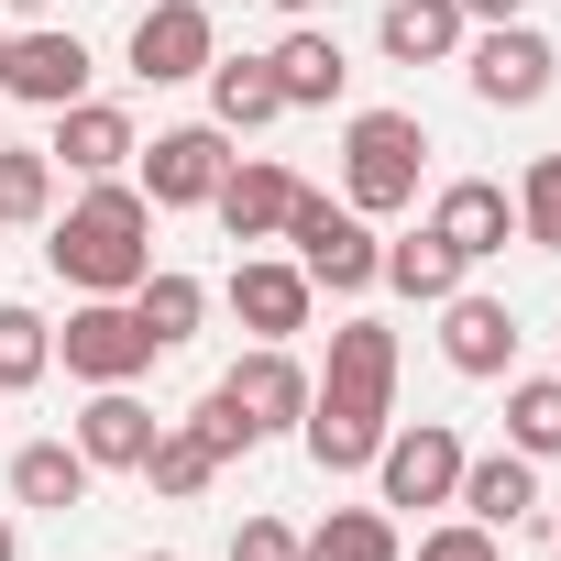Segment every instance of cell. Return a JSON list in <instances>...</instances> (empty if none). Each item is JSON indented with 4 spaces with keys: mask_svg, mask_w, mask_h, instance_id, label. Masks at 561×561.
<instances>
[{
    "mask_svg": "<svg viewBox=\"0 0 561 561\" xmlns=\"http://www.w3.org/2000/svg\"><path fill=\"white\" fill-rule=\"evenodd\" d=\"M220 298H231V320H242L253 342H298V331H309V298H320V287L298 275V253H242Z\"/></svg>",
    "mask_w": 561,
    "mask_h": 561,
    "instance_id": "obj_10",
    "label": "cell"
},
{
    "mask_svg": "<svg viewBox=\"0 0 561 561\" xmlns=\"http://www.w3.org/2000/svg\"><path fill=\"white\" fill-rule=\"evenodd\" d=\"M440 364L473 375V386H484V375H517V309L451 287V298H440Z\"/></svg>",
    "mask_w": 561,
    "mask_h": 561,
    "instance_id": "obj_11",
    "label": "cell"
},
{
    "mask_svg": "<svg viewBox=\"0 0 561 561\" xmlns=\"http://www.w3.org/2000/svg\"><path fill=\"white\" fill-rule=\"evenodd\" d=\"M517 242L528 253H561V154H539L517 176Z\"/></svg>",
    "mask_w": 561,
    "mask_h": 561,
    "instance_id": "obj_32",
    "label": "cell"
},
{
    "mask_svg": "<svg viewBox=\"0 0 561 561\" xmlns=\"http://www.w3.org/2000/svg\"><path fill=\"white\" fill-rule=\"evenodd\" d=\"M275 242H298V275H309V287H331V298H364L375 264H386L375 220H364L353 198H320V187H298V209H287V231H275Z\"/></svg>",
    "mask_w": 561,
    "mask_h": 561,
    "instance_id": "obj_3",
    "label": "cell"
},
{
    "mask_svg": "<svg viewBox=\"0 0 561 561\" xmlns=\"http://www.w3.org/2000/svg\"><path fill=\"white\" fill-rule=\"evenodd\" d=\"M320 397L397 419V331H386V320H342V331H331V375H320Z\"/></svg>",
    "mask_w": 561,
    "mask_h": 561,
    "instance_id": "obj_12",
    "label": "cell"
},
{
    "mask_svg": "<svg viewBox=\"0 0 561 561\" xmlns=\"http://www.w3.org/2000/svg\"><path fill=\"white\" fill-rule=\"evenodd\" d=\"M45 154H67V176H122V165L144 154V133H133V111H111V100H67Z\"/></svg>",
    "mask_w": 561,
    "mask_h": 561,
    "instance_id": "obj_17",
    "label": "cell"
},
{
    "mask_svg": "<svg viewBox=\"0 0 561 561\" xmlns=\"http://www.w3.org/2000/svg\"><path fill=\"white\" fill-rule=\"evenodd\" d=\"M144 484H154L165 506H187V495H209V484H220V462H209V451L165 419V430H154V451H144Z\"/></svg>",
    "mask_w": 561,
    "mask_h": 561,
    "instance_id": "obj_29",
    "label": "cell"
},
{
    "mask_svg": "<svg viewBox=\"0 0 561 561\" xmlns=\"http://www.w3.org/2000/svg\"><path fill=\"white\" fill-rule=\"evenodd\" d=\"M451 506H462L473 528H517V517L539 506V462H528V451H484V462H462Z\"/></svg>",
    "mask_w": 561,
    "mask_h": 561,
    "instance_id": "obj_19",
    "label": "cell"
},
{
    "mask_svg": "<svg viewBox=\"0 0 561 561\" xmlns=\"http://www.w3.org/2000/svg\"><path fill=\"white\" fill-rule=\"evenodd\" d=\"M209 209H220L231 242H275V231H287V209H298V176L275 165V154H231V176H220Z\"/></svg>",
    "mask_w": 561,
    "mask_h": 561,
    "instance_id": "obj_16",
    "label": "cell"
},
{
    "mask_svg": "<svg viewBox=\"0 0 561 561\" xmlns=\"http://www.w3.org/2000/svg\"><path fill=\"white\" fill-rule=\"evenodd\" d=\"M264 67H275V89H287V111H331V100H342V78H353V67H342V45H331L320 23H287Z\"/></svg>",
    "mask_w": 561,
    "mask_h": 561,
    "instance_id": "obj_21",
    "label": "cell"
},
{
    "mask_svg": "<svg viewBox=\"0 0 561 561\" xmlns=\"http://www.w3.org/2000/svg\"><path fill=\"white\" fill-rule=\"evenodd\" d=\"M462 23H528V0H462Z\"/></svg>",
    "mask_w": 561,
    "mask_h": 561,
    "instance_id": "obj_35",
    "label": "cell"
},
{
    "mask_svg": "<svg viewBox=\"0 0 561 561\" xmlns=\"http://www.w3.org/2000/svg\"><path fill=\"white\" fill-rule=\"evenodd\" d=\"M462 78H473V100L484 111H539L550 100V78H561V45L550 34H528V23H484V34H462Z\"/></svg>",
    "mask_w": 561,
    "mask_h": 561,
    "instance_id": "obj_4",
    "label": "cell"
},
{
    "mask_svg": "<svg viewBox=\"0 0 561 561\" xmlns=\"http://www.w3.org/2000/svg\"><path fill=\"white\" fill-rule=\"evenodd\" d=\"M220 386H231V408H242V419H253L264 440L309 419V375H298V353H287V342H253V353H242V364H231Z\"/></svg>",
    "mask_w": 561,
    "mask_h": 561,
    "instance_id": "obj_15",
    "label": "cell"
},
{
    "mask_svg": "<svg viewBox=\"0 0 561 561\" xmlns=\"http://www.w3.org/2000/svg\"><path fill=\"white\" fill-rule=\"evenodd\" d=\"M209 122L220 133H264V122H287V89H275L264 56H209Z\"/></svg>",
    "mask_w": 561,
    "mask_h": 561,
    "instance_id": "obj_22",
    "label": "cell"
},
{
    "mask_svg": "<svg viewBox=\"0 0 561 561\" xmlns=\"http://www.w3.org/2000/svg\"><path fill=\"white\" fill-rule=\"evenodd\" d=\"M45 209H56V154L0 144V231H12V220H45Z\"/></svg>",
    "mask_w": 561,
    "mask_h": 561,
    "instance_id": "obj_30",
    "label": "cell"
},
{
    "mask_svg": "<svg viewBox=\"0 0 561 561\" xmlns=\"http://www.w3.org/2000/svg\"><path fill=\"white\" fill-rule=\"evenodd\" d=\"M462 0H386V23H375V45H386V67H440V56H462Z\"/></svg>",
    "mask_w": 561,
    "mask_h": 561,
    "instance_id": "obj_20",
    "label": "cell"
},
{
    "mask_svg": "<svg viewBox=\"0 0 561 561\" xmlns=\"http://www.w3.org/2000/svg\"><path fill=\"white\" fill-rule=\"evenodd\" d=\"M133 165H144V198H154V209H209L220 176H231V133H220V122H176V133H154Z\"/></svg>",
    "mask_w": 561,
    "mask_h": 561,
    "instance_id": "obj_6",
    "label": "cell"
},
{
    "mask_svg": "<svg viewBox=\"0 0 561 561\" xmlns=\"http://www.w3.org/2000/svg\"><path fill=\"white\" fill-rule=\"evenodd\" d=\"M419 165H430L419 111H353V122H342V198H353L364 220L408 209V198H419Z\"/></svg>",
    "mask_w": 561,
    "mask_h": 561,
    "instance_id": "obj_2",
    "label": "cell"
},
{
    "mask_svg": "<svg viewBox=\"0 0 561 561\" xmlns=\"http://www.w3.org/2000/svg\"><path fill=\"white\" fill-rule=\"evenodd\" d=\"M0 12H45V0H0Z\"/></svg>",
    "mask_w": 561,
    "mask_h": 561,
    "instance_id": "obj_38",
    "label": "cell"
},
{
    "mask_svg": "<svg viewBox=\"0 0 561 561\" xmlns=\"http://www.w3.org/2000/svg\"><path fill=\"white\" fill-rule=\"evenodd\" d=\"M209 56H220L209 0H154V12H133V78L144 89H187V78H209Z\"/></svg>",
    "mask_w": 561,
    "mask_h": 561,
    "instance_id": "obj_8",
    "label": "cell"
},
{
    "mask_svg": "<svg viewBox=\"0 0 561 561\" xmlns=\"http://www.w3.org/2000/svg\"><path fill=\"white\" fill-rule=\"evenodd\" d=\"M0 561H23V528H12V517H0Z\"/></svg>",
    "mask_w": 561,
    "mask_h": 561,
    "instance_id": "obj_37",
    "label": "cell"
},
{
    "mask_svg": "<svg viewBox=\"0 0 561 561\" xmlns=\"http://www.w3.org/2000/svg\"><path fill=\"white\" fill-rule=\"evenodd\" d=\"M298 561H408V550H397V517H386V506H331V517L298 539Z\"/></svg>",
    "mask_w": 561,
    "mask_h": 561,
    "instance_id": "obj_26",
    "label": "cell"
},
{
    "mask_svg": "<svg viewBox=\"0 0 561 561\" xmlns=\"http://www.w3.org/2000/svg\"><path fill=\"white\" fill-rule=\"evenodd\" d=\"M45 264L67 275L78 298H133L154 275V198L133 176H89V198L45 231Z\"/></svg>",
    "mask_w": 561,
    "mask_h": 561,
    "instance_id": "obj_1",
    "label": "cell"
},
{
    "mask_svg": "<svg viewBox=\"0 0 561 561\" xmlns=\"http://www.w3.org/2000/svg\"><path fill=\"white\" fill-rule=\"evenodd\" d=\"M462 430L451 419H419V430H386V451H375V495L386 506H451V484H462Z\"/></svg>",
    "mask_w": 561,
    "mask_h": 561,
    "instance_id": "obj_7",
    "label": "cell"
},
{
    "mask_svg": "<svg viewBox=\"0 0 561 561\" xmlns=\"http://www.w3.org/2000/svg\"><path fill=\"white\" fill-rule=\"evenodd\" d=\"M176 430H187V440H198V451H209V462H242V451H253V440H264V430H253V419H242V408H231V386H209V397H198V408H187V419H176Z\"/></svg>",
    "mask_w": 561,
    "mask_h": 561,
    "instance_id": "obj_31",
    "label": "cell"
},
{
    "mask_svg": "<svg viewBox=\"0 0 561 561\" xmlns=\"http://www.w3.org/2000/svg\"><path fill=\"white\" fill-rule=\"evenodd\" d=\"M506 451H528V462L561 451V375H517L506 386Z\"/></svg>",
    "mask_w": 561,
    "mask_h": 561,
    "instance_id": "obj_28",
    "label": "cell"
},
{
    "mask_svg": "<svg viewBox=\"0 0 561 561\" xmlns=\"http://www.w3.org/2000/svg\"><path fill=\"white\" fill-rule=\"evenodd\" d=\"M386 430H397V419H375V408H342V397H320V386H309V419H298V440H309V462H320V473H375Z\"/></svg>",
    "mask_w": 561,
    "mask_h": 561,
    "instance_id": "obj_18",
    "label": "cell"
},
{
    "mask_svg": "<svg viewBox=\"0 0 561 561\" xmlns=\"http://www.w3.org/2000/svg\"><path fill=\"white\" fill-rule=\"evenodd\" d=\"M231 561H298V528L287 517H242L231 528Z\"/></svg>",
    "mask_w": 561,
    "mask_h": 561,
    "instance_id": "obj_33",
    "label": "cell"
},
{
    "mask_svg": "<svg viewBox=\"0 0 561 561\" xmlns=\"http://www.w3.org/2000/svg\"><path fill=\"white\" fill-rule=\"evenodd\" d=\"M264 12H287V23H309V12H320V0H264Z\"/></svg>",
    "mask_w": 561,
    "mask_h": 561,
    "instance_id": "obj_36",
    "label": "cell"
},
{
    "mask_svg": "<svg viewBox=\"0 0 561 561\" xmlns=\"http://www.w3.org/2000/svg\"><path fill=\"white\" fill-rule=\"evenodd\" d=\"M0 100H23V111H67V100H89V45H78L67 23L12 34V45H0Z\"/></svg>",
    "mask_w": 561,
    "mask_h": 561,
    "instance_id": "obj_9",
    "label": "cell"
},
{
    "mask_svg": "<svg viewBox=\"0 0 561 561\" xmlns=\"http://www.w3.org/2000/svg\"><path fill=\"white\" fill-rule=\"evenodd\" d=\"M78 495H89V451H78V440H23V451H12V506L67 517Z\"/></svg>",
    "mask_w": 561,
    "mask_h": 561,
    "instance_id": "obj_24",
    "label": "cell"
},
{
    "mask_svg": "<svg viewBox=\"0 0 561 561\" xmlns=\"http://www.w3.org/2000/svg\"><path fill=\"white\" fill-rule=\"evenodd\" d=\"M133 320L154 331V353H176V342H198V320H209V287H198V275H176V264H154L144 287H133Z\"/></svg>",
    "mask_w": 561,
    "mask_h": 561,
    "instance_id": "obj_25",
    "label": "cell"
},
{
    "mask_svg": "<svg viewBox=\"0 0 561 561\" xmlns=\"http://www.w3.org/2000/svg\"><path fill=\"white\" fill-rule=\"evenodd\" d=\"M462 275H473V264H462V253H451V242H440V231L419 220L408 242H386V264H375V287H397V298H419V309H440V298L462 287Z\"/></svg>",
    "mask_w": 561,
    "mask_h": 561,
    "instance_id": "obj_23",
    "label": "cell"
},
{
    "mask_svg": "<svg viewBox=\"0 0 561 561\" xmlns=\"http://www.w3.org/2000/svg\"><path fill=\"white\" fill-rule=\"evenodd\" d=\"M430 231H440L462 264H484V253H506V242H517V198H506L495 176H451V187L430 198Z\"/></svg>",
    "mask_w": 561,
    "mask_h": 561,
    "instance_id": "obj_13",
    "label": "cell"
},
{
    "mask_svg": "<svg viewBox=\"0 0 561 561\" xmlns=\"http://www.w3.org/2000/svg\"><path fill=\"white\" fill-rule=\"evenodd\" d=\"M0 45H12V23H0Z\"/></svg>",
    "mask_w": 561,
    "mask_h": 561,
    "instance_id": "obj_40",
    "label": "cell"
},
{
    "mask_svg": "<svg viewBox=\"0 0 561 561\" xmlns=\"http://www.w3.org/2000/svg\"><path fill=\"white\" fill-rule=\"evenodd\" d=\"M154 430H165V419H154L133 386H89V408H78V451H89V473H144Z\"/></svg>",
    "mask_w": 561,
    "mask_h": 561,
    "instance_id": "obj_14",
    "label": "cell"
},
{
    "mask_svg": "<svg viewBox=\"0 0 561 561\" xmlns=\"http://www.w3.org/2000/svg\"><path fill=\"white\" fill-rule=\"evenodd\" d=\"M45 375H56V320L12 298V309H0V397H23V386H45Z\"/></svg>",
    "mask_w": 561,
    "mask_h": 561,
    "instance_id": "obj_27",
    "label": "cell"
},
{
    "mask_svg": "<svg viewBox=\"0 0 561 561\" xmlns=\"http://www.w3.org/2000/svg\"><path fill=\"white\" fill-rule=\"evenodd\" d=\"M144 561H176V550H144Z\"/></svg>",
    "mask_w": 561,
    "mask_h": 561,
    "instance_id": "obj_39",
    "label": "cell"
},
{
    "mask_svg": "<svg viewBox=\"0 0 561 561\" xmlns=\"http://www.w3.org/2000/svg\"><path fill=\"white\" fill-rule=\"evenodd\" d=\"M56 364H67L78 386H133V375L154 364V331L133 320V298H78L67 331H56Z\"/></svg>",
    "mask_w": 561,
    "mask_h": 561,
    "instance_id": "obj_5",
    "label": "cell"
},
{
    "mask_svg": "<svg viewBox=\"0 0 561 561\" xmlns=\"http://www.w3.org/2000/svg\"><path fill=\"white\" fill-rule=\"evenodd\" d=\"M419 561H495V528L451 517V528H430V539H419Z\"/></svg>",
    "mask_w": 561,
    "mask_h": 561,
    "instance_id": "obj_34",
    "label": "cell"
}]
</instances>
